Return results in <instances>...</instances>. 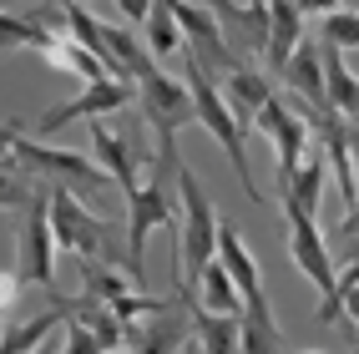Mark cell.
<instances>
[{"instance_id": "cell-29", "label": "cell", "mask_w": 359, "mask_h": 354, "mask_svg": "<svg viewBox=\"0 0 359 354\" xmlns=\"http://www.w3.org/2000/svg\"><path fill=\"white\" fill-rule=\"evenodd\" d=\"M339 319H349L354 344H359V264H349L339 273Z\"/></svg>"}, {"instance_id": "cell-39", "label": "cell", "mask_w": 359, "mask_h": 354, "mask_svg": "<svg viewBox=\"0 0 359 354\" xmlns=\"http://www.w3.org/2000/svg\"><path fill=\"white\" fill-rule=\"evenodd\" d=\"M102 354H132V349H102Z\"/></svg>"}, {"instance_id": "cell-30", "label": "cell", "mask_w": 359, "mask_h": 354, "mask_svg": "<svg viewBox=\"0 0 359 354\" xmlns=\"http://www.w3.org/2000/svg\"><path fill=\"white\" fill-rule=\"evenodd\" d=\"M31 198H36V187L26 182V168L0 172V212H6V207H26Z\"/></svg>"}, {"instance_id": "cell-3", "label": "cell", "mask_w": 359, "mask_h": 354, "mask_svg": "<svg viewBox=\"0 0 359 354\" xmlns=\"http://www.w3.org/2000/svg\"><path fill=\"white\" fill-rule=\"evenodd\" d=\"M167 187H177V172H152L147 168V182L137 187V193L127 198V278L147 283V264H142V253H147V238L152 228H177V198L167 193Z\"/></svg>"}, {"instance_id": "cell-44", "label": "cell", "mask_w": 359, "mask_h": 354, "mask_svg": "<svg viewBox=\"0 0 359 354\" xmlns=\"http://www.w3.org/2000/svg\"><path fill=\"white\" fill-rule=\"evenodd\" d=\"M354 354H359V349H354Z\"/></svg>"}, {"instance_id": "cell-40", "label": "cell", "mask_w": 359, "mask_h": 354, "mask_svg": "<svg viewBox=\"0 0 359 354\" xmlns=\"http://www.w3.org/2000/svg\"><path fill=\"white\" fill-rule=\"evenodd\" d=\"M304 354H324V349H304Z\"/></svg>"}, {"instance_id": "cell-22", "label": "cell", "mask_w": 359, "mask_h": 354, "mask_svg": "<svg viewBox=\"0 0 359 354\" xmlns=\"http://www.w3.org/2000/svg\"><path fill=\"white\" fill-rule=\"evenodd\" d=\"M218 264L233 273V283H238V294H263V268H258V258H253V248L238 238V228L233 223H223L218 228Z\"/></svg>"}, {"instance_id": "cell-6", "label": "cell", "mask_w": 359, "mask_h": 354, "mask_svg": "<svg viewBox=\"0 0 359 354\" xmlns=\"http://www.w3.org/2000/svg\"><path fill=\"white\" fill-rule=\"evenodd\" d=\"M51 228H56V248L76 253V258H107L116 264V233L107 218H97L76 187H51Z\"/></svg>"}, {"instance_id": "cell-16", "label": "cell", "mask_w": 359, "mask_h": 354, "mask_svg": "<svg viewBox=\"0 0 359 354\" xmlns=\"http://www.w3.org/2000/svg\"><path fill=\"white\" fill-rule=\"evenodd\" d=\"M299 41H304V11H299V0H269V46H263V66L283 71L289 56L299 51Z\"/></svg>"}, {"instance_id": "cell-11", "label": "cell", "mask_w": 359, "mask_h": 354, "mask_svg": "<svg viewBox=\"0 0 359 354\" xmlns=\"http://www.w3.org/2000/svg\"><path fill=\"white\" fill-rule=\"evenodd\" d=\"M91 152H97V162L107 168V177H116V187H122V198H132L137 187H142V142L127 137V132H111L102 116H97V127H91Z\"/></svg>"}, {"instance_id": "cell-8", "label": "cell", "mask_w": 359, "mask_h": 354, "mask_svg": "<svg viewBox=\"0 0 359 354\" xmlns=\"http://www.w3.org/2000/svg\"><path fill=\"white\" fill-rule=\"evenodd\" d=\"M15 268L26 283L51 289L56 278V228H51V193H41L20 207V233H15Z\"/></svg>"}, {"instance_id": "cell-9", "label": "cell", "mask_w": 359, "mask_h": 354, "mask_svg": "<svg viewBox=\"0 0 359 354\" xmlns=\"http://www.w3.org/2000/svg\"><path fill=\"white\" fill-rule=\"evenodd\" d=\"M132 97H137V81H127V76L86 81L81 97H71V102H61V107H51V111L41 116V122H36V137H56V132L71 127V122H97V116H107V111H122Z\"/></svg>"}, {"instance_id": "cell-20", "label": "cell", "mask_w": 359, "mask_h": 354, "mask_svg": "<svg viewBox=\"0 0 359 354\" xmlns=\"http://www.w3.org/2000/svg\"><path fill=\"white\" fill-rule=\"evenodd\" d=\"M66 319H71V304L61 299V304H51L46 314H36V319H26V324L0 329V354H31V349H41L56 329H66Z\"/></svg>"}, {"instance_id": "cell-28", "label": "cell", "mask_w": 359, "mask_h": 354, "mask_svg": "<svg viewBox=\"0 0 359 354\" xmlns=\"http://www.w3.org/2000/svg\"><path fill=\"white\" fill-rule=\"evenodd\" d=\"M319 41L339 46V51H359V11H334V15H319Z\"/></svg>"}, {"instance_id": "cell-25", "label": "cell", "mask_w": 359, "mask_h": 354, "mask_svg": "<svg viewBox=\"0 0 359 354\" xmlns=\"http://www.w3.org/2000/svg\"><path fill=\"white\" fill-rule=\"evenodd\" d=\"M46 61H51L56 71H76L81 81H102V76H111V71H107V61H102L97 51H91V46H81L76 36L66 31V26H61L56 46H51V51H46Z\"/></svg>"}, {"instance_id": "cell-12", "label": "cell", "mask_w": 359, "mask_h": 354, "mask_svg": "<svg viewBox=\"0 0 359 354\" xmlns=\"http://www.w3.org/2000/svg\"><path fill=\"white\" fill-rule=\"evenodd\" d=\"M278 81L289 86V97L304 111H334L329 107V91H324V56H319V41H299V51L289 56V66L278 71Z\"/></svg>"}, {"instance_id": "cell-15", "label": "cell", "mask_w": 359, "mask_h": 354, "mask_svg": "<svg viewBox=\"0 0 359 354\" xmlns=\"http://www.w3.org/2000/svg\"><path fill=\"white\" fill-rule=\"evenodd\" d=\"M218 91H223V102H228V111L238 116V127H243V132L258 122V111L273 102V81H269V71H258V66L228 71V76L218 81Z\"/></svg>"}, {"instance_id": "cell-36", "label": "cell", "mask_w": 359, "mask_h": 354, "mask_svg": "<svg viewBox=\"0 0 359 354\" xmlns=\"http://www.w3.org/2000/svg\"><path fill=\"white\" fill-rule=\"evenodd\" d=\"M339 238H344V243H354V238H359V203L344 212V223H339Z\"/></svg>"}, {"instance_id": "cell-19", "label": "cell", "mask_w": 359, "mask_h": 354, "mask_svg": "<svg viewBox=\"0 0 359 354\" xmlns=\"http://www.w3.org/2000/svg\"><path fill=\"white\" fill-rule=\"evenodd\" d=\"M187 319H193V334H198L203 354H243V334H238V319H243V314H238V319L233 314H208L203 304L187 299Z\"/></svg>"}, {"instance_id": "cell-31", "label": "cell", "mask_w": 359, "mask_h": 354, "mask_svg": "<svg viewBox=\"0 0 359 354\" xmlns=\"http://www.w3.org/2000/svg\"><path fill=\"white\" fill-rule=\"evenodd\" d=\"M61 354H102V339L91 334L86 324L66 319V334H61Z\"/></svg>"}, {"instance_id": "cell-26", "label": "cell", "mask_w": 359, "mask_h": 354, "mask_svg": "<svg viewBox=\"0 0 359 354\" xmlns=\"http://www.w3.org/2000/svg\"><path fill=\"white\" fill-rule=\"evenodd\" d=\"M81 283H86V299H97V304H122V299H132L137 289H132V278H122L116 273V264H107V258H81Z\"/></svg>"}, {"instance_id": "cell-41", "label": "cell", "mask_w": 359, "mask_h": 354, "mask_svg": "<svg viewBox=\"0 0 359 354\" xmlns=\"http://www.w3.org/2000/svg\"><path fill=\"white\" fill-rule=\"evenodd\" d=\"M0 329H6V314H0Z\"/></svg>"}, {"instance_id": "cell-13", "label": "cell", "mask_w": 359, "mask_h": 354, "mask_svg": "<svg viewBox=\"0 0 359 354\" xmlns=\"http://www.w3.org/2000/svg\"><path fill=\"white\" fill-rule=\"evenodd\" d=\"M56 36H61V15L56 11H6L0 15V56H11V51H36L46 56L56 46Z\"/></svg>"}, {"instance_id": "cell-37", "label": "cell", "mask_w": 359, "mask_h": 354, "mask_svg": "<svg viewBox=\"0 0 359 354\" xmlns=\"http://www.w3.org/2000/svg\"><path fill=\"white\" fill-rule=\"evenodd\" d=\"M349 162H354V177H359V122H349Z\"/></svg>"}, {"instance_id": "cell-21", "label": "cell", "mask_w": 359, "mask_h": 354, "mask_svg": "<svg viewBox=\"0 0 359 354\" xmlns=\"http://www.w3.org/2000/svg\"><path fill=\"white\" fill-rule=\"evenodd\" d=\"M319 56H324V91H329V107L354 122V116H359V76L349 71V61H344L339 46L319 41Z\"/></svg>"}, {"instance_id": "cell-14", "label": "cell", "mask_w": 359, "mask_h": 354, "mask_svg": "<svg viewBox=\"0 0 359 354\" xmlns=\"http://www.w3.org/2000/svg\"><path fill=\"white\" fill-rule=\"evenodd\" d=\"M102 61H107L111 76H127V81H142L157 71L147 41H137L127 20H102Z\"/></svg>"}, {"instance_id": "cell-42", "label": "cell", "mask_w": 359, "mask_h": 354, "mask_svg": "<svg viewBox=\"0 0 359 354\" xmlns=\"http://www.w3.org/2000/svg\"><path fill=\"white\" fill-rule=\"evenodd\" d=\"M248 6H258V0H248Z\"/></svg>"}, {"instance_id": "cell-35", "label": "cell", "mask_w": 359, "mask_h": 354, "mask_svg": "<svg viewBox=\"0 0 359 354\" xmlns=\"http://www.w3.org/2000/svg\"><path fill=\"white\" fill-rule=\"evenodd\" d=\"M299 11L304 15H334V11H344V0H299Z\"/></svg>"}, {"instance_id": "cell-4", "label": "cell", "mask_w": 359, "mask_h": 354, "mask_svg": "<svg viewBox=\"0 0 359 354\" xmlns=\"http://www.w3.org/2000/svg\"><path fill=\"white\" fill-rule=\"evenodd\" d=\"M283 212H289V258H294V268L319 289V324H339V268H334V258H329V243H324V233L314 223V212H304L294 203H283Z\"/></svg>"}, {"instance_id": "cell-17", "label": "cell", "mask_w": 359, "mask_h": 354, "mask_svg": "<svg viewBox=\"0 0 359 354\" xmlns=\"http://www.w3.org/2000/svg\"><path fill=\"white\" fill-rule=\"evenodd\" d=\"M187 329H193V319H182V314H172V309L162 304L152 324H142V319L132 324V339H127V349H132V354H182Z\"/></svg>"}, {"instance_id": "cell-18", "label": "cell", "mask_w": 359, "mask_h": 354, "mask_svg": "<svg viewBox=\"0 0 359 354\" xmlns=\"http://www.w3.org/2000/svg\"><path fill=\"white\" fill-rule=\"evenodd\" d=\"M238 334H243V354H278L283 329L269 309V294H248L243 299V319H238Z\"/></svg>"}, {"instance_id": "cell-10", "label": "cell", "mask_w": 359, "mask_h": 354, "mask_svg": "<svg viewBox=\"0 0 359 354\" xmlns=\"http://www.w3.org/2000/svg\"><path fill=\"white\" fill-rule=\"evenodd\" d=\"M263 137L273 142V172H278V187H289V177L299 172V162H304V152L314 147V132H309V122L289 107V102H269L258 111V122H253Z\"/></svg>"}, {"instance_id": "cell-43", "label": "cell", "mask_w": 359, "mask_h": 354, "mask_svg": "<svg viewBox=\"0 0 359 354\" xmlns=\"http://www.w3.org/2000/svg\"><path fill=\"white\" fill-rule=\"evenodd\" d=\"M0 15H6V11H0Z\"/></svg>"}, {"instance_id": "cell-23", "label": "cell", "mask_w": 359, "mask_h": 354, "mask_svg": "<svg viewBox=\"0 0 359 354\" xmlns=\"http://www.w3.org/2000/svg\"><path fill=\"white\" fill-rule=\"evenodd\" d=\"M324 177H329V157H324L319 147H309L304 162H299V172L289 177V187H278V203H294V207H304V212H314V218H319Z\"/></svg>"}, {"instance_id": "cell-7", "label": "cell", "mask_w": 359, "mask_h": 354, "mask_svg": "<svg viewBox=\"0 0 359 354\" xmlns=\"http://www.w3.org/2000/svg\"><path fill=\"white\" fill-rule=\"evenodd\" d=\"M11 152H15V168H26L36 177H51L56 187H76V193H91V187H107V168L97 157H81V152H61V147H46L36 137H11Z\"/></svg>"}, {"instance_id": "cell-24", "label": "cell", "mask_w": 359, "mask_h": 354, "mask_svg": "<svg viewBox=\"0 0 359 354\" xmlns=\"http://www.w3.org/2000/svg\"><path fill=\"white\" fill-rule=\"evenodd\" d=\"M193 304H203L208 314H243V294H238V283H233V273L212 258V264L203 268V278H198V299Z\"/></svg>"}, {"instance_id": "cell-32", "label": "cell", "mask_w": 359, "mask_h": 354, "mask_svg": "<svg viewBox=\"0 0 359 354\" xmlns=\"http://www.w3.org/2000/svg\"><path fill=\"white\" fill-rule=\"evenodd\" d=\"M20 289H26V278H20V268H0V314H6L11 304L20 299Z\"/></svg>"}, {"instance_id": "cell-38", "label": "cell", "mask_w": 359, "mask_h": 354, "mask_svg": "<svg viewBox=\"0 0 359 354\" xmlns=\"http://www.w3.org/2000/svg\"><path fill=\"white\" fill-rule=\"evenodd\" d=\"M31 354H61V339H46L41 349H31Z\"/></svg>"}, {"instance_id": "cell-27", "label": "cell", "mask_w": 359, "mask_h": 354, "mask_svg": "<svg viewBox=\"0 0 359 354\" xmlns=\"http://www.w3.org/2000/svg\"><path fill=\"white\" fill-rule=\"evenodd\" d=\"M142 31H147V51H152V56L182 51V26H177V15L167 11V6H157V0H152V15L142 20Z\"/></svg>"}, {"instance_id": "cell-1", "label": "cell", "mask_w": 359, "mask_h": 354, "mask_svg": "<svg viewBox=\"0 0 359 354\" xmlns=\"http://www.w3.org/2000/svg\"><path fill=\"white\" fill-rule=\"evenodd\" d=\"M218 228H223V218L212 212V198L203 193L198 172L182 162L177 168V278H182V294H193L203 268L218 258Z\"/></svg>"}, {"instance_id": "cell-2", "label": "cell", "mask_w": 359, "mask_h": 354, "mask_svg": "<svg viewBox=\"0 0 359 354\" xmlns=\"http://www.w3.org/2000/svg\"><path fill=\"white\" fill-rule=\"evenodd\" d=\"M187 91H193V111H198V127L223 147V157L233 162V177L243 182V193L253 198V203H263V193H258V182H253V168H248V132L238 127V116L228 111V102H223V91H218V81L208 76L203 66H193L187 61Z\"/></svg>"}, {"instance_id": "cell-5", "label": "cell", "mask_w": 359, "mask_h": 354, "mask_svg": "<svg viewBox=\"0 0 359 354\" xmlns=\"http://www.w3.org/2000/svg\"><path fill=\"white\" fill-rule=\"evenodd\" d=\"M157 6H167V11L177 15V26H182V51H187V61H193V66H203L208 76H228V71L248 66V61L228 46L223 20H218V11H212V6H198V0H157Z\"/></svg>"}, {"instance_id": "cell-33", "label": "cell", "mask_w": 359, "mask_h": 354, "mask_svg": "<svg viewBox=\"0 0 359 354\" xmlns=\"http://www.w3.org/2000/svg\"><path fill=\"white\" fill-rule=\"evenodd\" d=\"M116 15H122L127 26H142V20L152 15V0H116Z\"/></svg>"}, {"instance_id": "cell-34", "label": "cell", "mask_w": 359, "mask_h": 354, "mask_svg": "<svg viewBox=\"0 0 359 354\" xmlns=\"http://www.w3.org/2000/svg\"><path fill=\"white\" fill-rule=\"evenodd\" d=\"M15 127H20V122H6V127H0V172H11V168H15V152H11Z\"/></svg>"}]
</instances>
